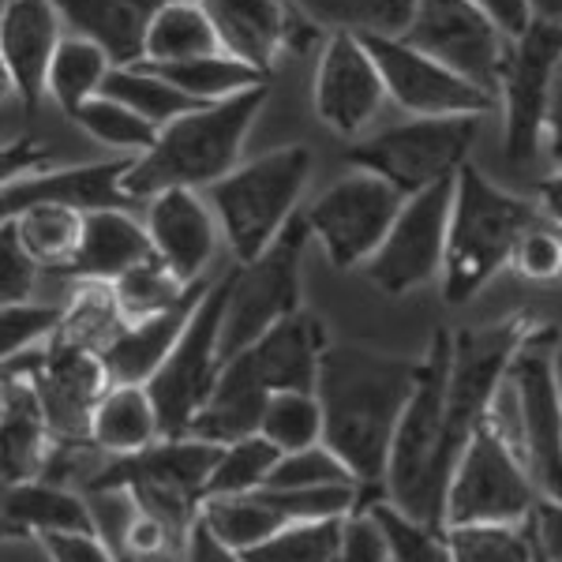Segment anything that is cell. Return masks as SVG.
<instances>
[{"instance_id":"obj_1","label":"cell","mask_w":562,"mask_h":562,"mask_svg":"<svg viewBox=\"0 0 562 562\" xmlns=\"http://www.w3.org/2000/svg\"><path fill=\"white\" fill-rule=\"evenodd\" d=\"M424 360L394 357L368 346H334L323 352L315 397L323 405V442L352 469L360 506L386 498V461L397 424L413 402ZM357 506V510H360Z\"/></svg>"},{"instance_id":"obj_2","label":"cell","mask_w":562,"mask_h":562,"mask_svg":"<svg viewBox=\"0 0 562 562\" xmlns=\"http://www.w3.org/2000/svg\"><path fill=\"white\" fill-rule=\"evenodd\" d=\"M267 94L270 83L248 90V94L225 98V102L203 105L166 124L158 143L143 158H135L132 173L124 180L128 195L147 206L154 195L173 192V188L206 192L217 180H225L233 169L244 166V139L262 113Z\"/></svg>"},{"instance_id":"obj_3","label":"cell","mask_w":562,"mask_h":562,"mask_svg":"<svg viewBox=\"0 0 562 562\" xmlns=\"http://www.w3.org/2000/svg\"><path fill=\"white\" fill-rule=\"evenodd\" d=\"M543 217L540 203L506 192L473 161L454 180L447 262H442V301L450 307L469 304L498 270H510V256L521 233Z\"/></svg>"},{"instance_id":"obj_4","label":"cell","mask_w":562,"mask_h":562,"mask_svg":"<svg viewBox=\"0 0 562 562\" xmlns=\"http://www.w3.org/2000/svg\"><path fill=\"white\" fill-rule=\"evenodd\" d=\"M450 349H454V334L450 330H439L428 341V352L420 357V383H416L409 409H405L402 424H397L383 480V492L390 503L431 525H442V503H447L442 450H447Z\"/></svg>"},{"instance_id":"obj_5","label":"cell","mask_w":562,"mask_h":562,"mask_svg":"<svg viewBox=\"0 0 562 562\" xmlns=\"http://www.w3.org/2000/svg\"><path fill=\"white\" fill-rule=\"evenodd\" d=\"M559 338L562 334L551 323H532L487 416L525 458L540 498L551 503H562V397L555 383Z\"/></svg>"},{"instance_id":"obj_6","label":"cell","mask_w":562,"mask_h":562,"mask_svg":"<svg viewBox=\"0 0 562 562\" xmlns=\"http://www.w3.org/2000/svg\"><path fill=\"white\" fill-rule=\"evenodd\" d=\"M307 177H312V150L289 143L259 154L256 161H244L225 180L206 188L203 195L214 206L233 259H259L281 237V229L296 217Z\"/></svg>"},{"instance_id":"obj_7","label":"cell","mask_w":562,"mask_h":562,"mask_svg":"<svg viewBox=\"0 0 562 562\" xmlns=\"http://www.w3.org/2000/svg\"><path fill=\"white\" fill-rule=\"evenodd\" d=\"M217 458H222V447L195 439V435L161 439L158 447L143 450L135 458H113L87 492H94V487L132 492L139 510L154 514L184 548L188 532H192L199 510L206 503V487H211Z\"/></svg>"},{"instance_id":"obj_8","label":"cell","mask_w":562,"mask_h":562,"mask_svg":"<svg viewBox=\"0 0 562 562\" xmlns=\"http://www.w3.org/2000/svg\"><path fill=\"white\" fill-rule=\"evenodd\" d=\"M484 116H409L405 124L364 135L346 150L352 169L390 180L405 199L447 184L469 161Z\"/></svg>"},{"instance_id":"obj_9","label":"cell","mask_w":562,"mask_h":562,"mask_svg":"<svg viewBox=\"0 0 562 562\" xmlns=\"http://www.w3.org/2000/svg\"><path fill=\"white\" fill-rule=\"evenodd\" d=\"M532 323L537 319L518 312L484 326H465V330L454 334L450 383H447V450H442L447 484L454 476L465 447L473 442V435L492 416L498 390L506 383V371H510L525 334L532 330Z\"/></svg>"},{"instance_id":"obj_10","label":"cell","mask_w":562,"mask_h":562,"mask_svg":"<svg viewBox=\"0 0 562 562\" xmlns=\"http://www.w3.org/2000/svg\"><path fill=\"white\" fill-rule=\"evenodd\" d=\"M312 225L304 214L281 229V237L251 262L229 267V307L222 323V357L233 360L251 349L278 323L301 315V267Z\"/></svg>"},{"instance_id":"obj_11","label":"cell","mask_w":562,"mask_h":562,"mask_svg":"<svg viewBox=\"0 0 562 562\" xmlns=\"http://www.w3.org/2000/svg\"><path fill=\"white\" fill-rule=\"evenodd\" d=\"M540 506V487L514 442L484 424L447 484L442 525H525Z\"/></svg>"},{"instance_id":"obj_12","label":"cell","mask_w":562,"mask_h":562,"mask_svg":"<svg viewBox=\"0 0 562 562\" xmlns=\"http://www.w3.org/2000/svg\"><path fill=\"white\" fill-rule=\"evenodd\" d=\"M225 307H229V270H225V278L211 281L203 304L195 307L188 330L180 334L177 349L169 352V360L147 383L154 394V405H158V413H161V431H166V439H184V435H192L199 409H203L211 390L217 386V375H222V368H225V357H222Z\"/></svg>"},{"instance_id":"obj_13","label":"cell","mask_w":562,"mask_h":562,"mask_svg":"<svg viewBox=\"0 0 562 562\" xmlns=\"http://www.w3.org/2000/svg\"><path fill=\"white\" fill-rule=\"evenodd\" d=\"M405 195L390 180L352 169L304 211L312 240L323 244L334 270H357L375 259L394 229Z\"/></svg>"},{"instance_id":"obj_14","label":"cell","mask_w":562,"mask_h":562,"mask_svg":"<svg viewBox=\"0 0 562 562\" xmlns=\"http://www.w3.org/2000/svg\"><path fill=\"white\" fill-rule=\"evenodd\" d=\"M402 42L498 98L514 38L473 0H416Z\"/></svg>"},{"instance_id":"obj_15","label":"cell","mask_w":562,"mask_h":562,"mask_svg":"<svg viewBox=\"0 0 562 562\" xmlns=\"http://www.w3.org/2000/svg\"><path fill=\"white\" fill-rule=\"evenodd\" d=\"M4 375L31 379L57 442H90L94 413L105 390L113 386L105 360L98 352L65 346L57 338L49 346L26 352V357L4 360Z\"/></svg>"},{"instance_id":"obj_16","label":"cell","mask_w":562,"mask_h":562,"mask_svg":"<svg viewBox=\"0 0 562 562\" xmlns=\"http://www.w3.org/2000/svg\"><path fill=\"white\" fill-rule=\"evenodd\" d=\"M562 65V26L532 20L510 45V60L503 71V143L510 161H532L543 150L548 128L551 83Z\"/></svg>"},{"instance_id":"obj_17","label":"cell","mask_w":562,"mask_h":562,"mask_svg":"<svg viewBox=\"0 0 562 562\" xmlns=\"http://www.w3.org/2000/svg\"><path fill=\"white\" fill-rule=\"evenodd\" d=\"M454 180L405 199L390 237L364 267L368 281L383 289L386 296H409L442 278L450 211H454Z\"/></svg>"},{"instance_id":"obj_18","label":"cell","mask_w":562,"mask_h":562,"mask_svg":"<svg viewBox=\"0 0 562 562\" xmlns=\"http://www.w3.org/2000/svg\"><path fill=\"white\" fill-rule=\"evenodd\" d=\"M364 45L383 71L390 102L409 116H484L498 105V98L431 60L428 53L413 49L409 42L368 34Z\"/></svg>"},{"instance_id":"obj_19","label":"cell","mask_w":562,"mask_h":562,"mask_svg":"<svg viewBox=\"0 0 562 562\" xmlns=\"http://www.w3.org/2000/svg\"><path fill=\"white\" fill-rule=\"evenodd\" d=\"M386 98L383 71L371 60L364 38L360 34H326L312 90L315 113L326 128L346 139H364Z\"/></svg>"},{"instance_id":"obj_20","label":"cell","mask_w":562,"mask_h":562,"mask_svg":"<svg viewBox=\"0 0 562 562\" xmlns=\"http://www.w3.org/2000/svg\"><path fill=\"white\" fill-rule=\"evenodd\" d=\"M222 38L225 53L244 65L259 68L262 76L274 71L281 53L304 57L312 45L326 42L323 26H315L293 0H203Z\"/></svg>"},{"instance_id":"obj_21","label":"cell","mask_w":562,"mask_h":562,"mask_svg":"<svg viewBox=\"0 0 562 562\" xmlns=\"http://www.w3.org/2000/svg\"><path fill=\"white\" fill-rule=\"evenodd\" d=\"M65 42V15L53 0H4L0 8V65L23 109H38L49 90V65Z\"/></svg>"},{"instance_id":"obj_22","label":"cell","mask_w":562,"mask_h":562,"mask_svg":"<svg viewBox=\"0 0 562 562\" xmlns=\"http://www.w3.org/2000/svg\"><path fill=\"white\" fill-rule=\"evenodd\" d=\"M135 158H109L90 161V166H68V169H45V173L12 180L0 188V217H15L26 206L38 203H60L79 214L98 211H135V199L128 195V180Z\"/></svg>"},{"instance_id":"obj_23","label":"cell","mask_w":562,"mask_h":562,"mask_svg":"<svg viewBox=\"0 0 562 562\" xmlns=\"http://www.w3.org/2000/svg\"><path fill=\"white\" fill-rule=\"evenodd\" d=\"M154 240V251L166 262L184 285L203 281V270L211 267L222 240V225H217L214 206L206 203L203 192H188V188H173L161 192L147 203L143 214Z\"/></svg>"},{"instance_id":"obj_24","label":"cell","mask_w":562,"mask_h":562,"mask_svg":"<svg viewBox=\"0 0 562 562\" xmlns=\"http://www.w3.org/2000/svg\"><path fill=\"white\" fill-rule=\"evenodd\" d=\"M53 447H57V439L49 431L34 383L20 375H4V386H0V469H4V487L42 480Z\"/></svg>"},{"instance_id":"obj_25","label":"cell","mask_w":562,"mask_h":562,"mask_svg":"<svg viewBox=\"0 0 562 562\" xmlns=\"http://www.w3.org/2000/svg\"><path fill=\"white\" fill-rule=\"evenodd\" d=\"M154 256L158 251H154L150 229L139 214L98 211L87 214V233L83 244H79V256L60 278L76 281V285H87V281L113 285V281H121L128 270H135L139 262H147Z\"/></svg>"},{"instance_id":"obj_26","label":"cell","mask_w":562,"mask_h":562,"mask_svg":"<svg viewBox=\"0 0 562 562\" xmlns=\"http://www.w3.org/2000/svg\"><path fill=\"white\" fill-rule=\"evenodd\" d=\"M326 349H330V338L323 330V319L301 312L293 319L278 323L270 334H262L256 346L244 349V357L251 360V368L267 383L270 394H281V390L315 394Z\"/></svg>"},{"instance_id":"obj_27","label":"cell","mask_w":562,"mask_h":562,"mask_svg":"<svg viewBox=\"0 0 562 562\" xmlns=\"http://www.w3.org/2000/svg\"><path fill=\"white\" fill-rule=\"evenodd\" d=\"M68 34H83L109 53L116 68L143 65L150 23L173 0H53Z\"/></svg>"},{"instance_id":"obj_28","label":"cell","mask_w":562,"mask_h":562,"mask_svg":"<svg viewBox=\"0 0 562 562\" xmlns=\"http://www.w3.org/2000/svg\"><path fill=\"white\" fill-rule=\"evenodd\" d=\"M206 289H211V281H199L192 285V293L184 296L177 307H169V312L154 315V319H143V323H128L124 326V334L113 341L102 360H105V371L113 383H135V386H147L154 375H158V368L169 360V352L177 349L180 334L188 330V323H192L195 307L203 304Z\"/></svg>"},{"instance_id":"obj_29","label":"cell","mask_w":562,"mask_h":562,"mask_svg":"<svg viewBox=\"0 0 562 562\" xmlns=\"http://www.w3.org/2000/svg\"><path fill=\"white\" fill-rule=\"evenodd\" d=\"M270 390L267 383L256 375L251 360L233 357L225 360L222 375H217V386L211 390L206 405L199 409L192 435L203 442H217V447H229V442L251 439L262 428V413H267Z\"/></svg>"},{"instance_id":"obj_30","label":"cell","mask_w":562,"mask_h":562,"mask_svg":"<svg viewBox=\"0 0 562 562\" xmlns=\"http://www.w3.org/2000/svg\"><path fill=\"white\" fill-rule=\"evenodd\" d=\"M4 537H53V532H98L94 510L83 492L49 484V480H26L4 487Z\"/></svg>"},{"instance_id":"obj_31","label":"cell","mask_w":562,"mask_h":562,"mask_svg":"<svg viewBox=\"0 0 562 562\" xmlns=\"http://www.w3.org/2000/svg\"><path fill=\"white\" fill-rule=\"evenodd\" d=\"M166 439L161 431V413L154 405L150 386L135 383H113L105 390L102 405L94 413L90 442L109 458H135L143 450L158 447Z\"/></svg>"},{"instance_id":"obj_32","label":"cell","mask_w":562,"mask_h":562,"mask_svg":"<svg viewBox=\"0 0 562 562\" xmlns=\"http://www.w3.org/2000/svg\"><path fill=\"white\" fill-rule=\"evenodd\" d=\"M214 53H225V45L217 38V26L203 0H173L150 23L143 65H184V60L214 57Z\"/></svg>"},{"instance_id":"obj_33","label":"cell","mask_w":562,"mask_h":562,"mask_svg":"<svg viewBox=\"0 0 562 562\" xmlns=\"http://www.w3.org/2000/svg\"><path fill=\"white\" fill-rule=\"evenodd\" d=\"M20 233V244L26 248L45 274H65V270L76 262L79 256V244H83L87 233V214L71 211V206L60 203H38V206H26L15 217H8Z\"/></svg>"},{"instance_id":"obj_34","label":"cell","mask_w":562,"mask_h":562,"mask_svg":"<svg viewBox=\"0 0 562 562\" xmlns=\"http://www.w3.org/2000/svg\"><path fill=\"white\" fill-rule=\"evenodd\" d=\"M199 518H203V525L217 540L229 543V548H237V551L259 548V543H267L270 537H278L281 529L293 525L267 487H262V492H251V495L206 498Z\"/></svg>"},{"instance_id":"obj_35","label":"cell","mask_w":562,"mask_h":562,"mask_svg":"<svg viewBox=\"0 0 562 562\" xmlns=\"http://www.w3.org/2000/svg\"><path fill=\"white\" fill-rule=\"evenodd\" d=\"M113 68L116 65L109 60V53L98 42L83 38V34H65L57 57L49 65V83H45V90H49L57 109L71 121L79 109L102 94Z\"/></svg>"},{"instance_id":"obj_36","label":"cell","mask_w":562,"mask_h":562,"mask_svg":"<svg viewBox=\"0 0 562 562\" xmlns=\"http://www.w3.org/2000/svg\"><path fill=\"white\" fill-rule=\"evenodd\" d=\"M293 4L326 34H360V38L368 34L402 38L416 12V0H293Z\"/></svg>"},{"instance_id":"obj_37","label":"cell","mask_w":562,"mask_h":562,"mask_svg":"<svg viewBox=\"0 0 562 562\" xmlns=\"http://www.w3.org/2000/svg\"><path fill=\"white\" fill-rule=\"evenodd\" d=\"M147 68H154V65H147ZM154 71L203 105L225 102V98L248 94V90L270 83V76H262L259 68L244 65V60L233 57V53H214V57L184 60V65H161Z\"/></svg>"},{"instance_id":"obj_38","label":"cell","mask_w":562,"mask_h":562,"mask_svg":"<svg viewBox=\"0 0 562 562\" xmlns=\"http://www.w3.org/2000/svg\"><path fill=\"white\" fill-rule=\"evenodd\" d=\"M124 326H128V319H124L121 304H116L113 285L87 281V285H76L71 301L65 304V323L57 330V341L102 357L124 334Z\"/></svg>"},{"instance_id":"obj_39","label":"cell","mask_w":562,"mask_h":562,"mask_svg":"<svg viewBox=\"0 0 562 562\" xmlns=\"http://www.w3.org/2000/svg\"><path fill=\"white\" fill-rule=\"evenodd\" d=\"M105 98H116L128 109H135L139 116H147L150 124L166 128L177 116L195 113L203 109V102H195L192 94H184L180 87H173L169 79H161L158 71L147 65H128V68H113L102 87Z\"/></svg>"},{"instance_id":"obj_40","label":"cell","mask_w":562,"mask_h":562,"mask_svg":"<svg viewBox=\"0 0 562 562\" xmlns=\"http://www.w3.org/2000/svg\"><path fill=\"white\" fill-rule=\"evenodd\" d=\"M447 543L450 562H540L543 555L532 518L525 525H454Z\"/></svg>"},{"instance_id":"obj_41","label":"cell","mask_w":562,"mask_h":562,"mask_svg":"<svg viewBox=\"0 0 562 562\" xmlns=\"http://www.w3.org/2000/svg\"><path fill=\"white\" fill-rule=\"evenodd\" d=\"M71 121H76L90 139L113 147L121 158H143L161 135L158 124H150L147 116H139L135 109L116 102V98H105V94H98L94 102H87Z\"/></svg>"},{"instance_id":"obj_42","label":"cell","mask_w":562,"mask_h":562,"mask_svg":"<svg viewBox=\"0 0 562 562\" xmlns=\"http://www.w3.org/2000/svg\"><path fill=\"white\" fill-rule=\"evenodd\" d=\"M259 435L270 442V447H278L281 454H296V450L319 447L323 442L319 397L304 394V390H281V394H270Z\"/></svg>"},{"instance_id":"obj_43","label":"cell","mask_w":562,"mask_h":562,"mask_svg":"<svg viewBox=\"0 0 562 562\" xmlns=\"http://www.w3.org/2000/svg\"><path fill=\"white\" fill-rule=\"evenodd\" d=\"M360 510H371V518L379 521L394 562H450V543L442 525L413 518L390 498H375V503L360 506Z\"/></svg>"},{"instance_id":"obj_44","label":"cell","mask_w":562,"mask_h":562,"mask_svg":"<svg viewBox=\"0 0 562 562\" xmlns=\"http://www.w3.org/2000/svg\"><path fill=\"white\" fill-rule=\"evenodd\" d=\"M188 293H192V285H184V281H180L158 256L139 262V267L128 270L121 281H113V296H116V304H121V312L128 323L154 319V315L177 307Z\"/></svg>"},{"instance_id":"obj_45","label":"cell","mask_w":562,"mask_h":562,"mask_svg":"<svg viewBox=\"0 0 562 562\" xmlns=\"http://www.w3.org/2000/svg\"><path fill=\"white\" fill-rule=\"evenodd\" d=\"M278 461H281V450L270 447L262 435L229 442V447H222V458H217V469L211 476V487H206V498L262 492V487L270 484V473H274Z\"/></svg>"},{"instance_id":"obj_46","label":"cell","mask_w":562,"mask_h":562,"mask_svg":"<svg viewBox=\"0 0 562 562\" xmlns=\"http://www.w3.org/2000/svg\"><path fill=\"white\" fill-rule=\"evenodd\" d=\"M341 521H301L281 529L259 548L244 551L248 562H338Z\"/></svg>"},{"instance_id":"obj_47","label":"cell","mask_w":562,"mask_h":562,"mask_svg":"<svg viewBox=\"0 0 562 562\" xmlns=\"http://www.w3.org/2000/svg\"><path fill=\"white\" fill-rule=\"evenodd\" d=\"M267 487H278V492H315V487H360V484L346 461L334 454L326 442H319V447L296 450V454H281Z\"/></svg>"},{"instance_id":"obj_48","label":"cell","mask_w":562,"mask_h":562,"mask_svg":"<svg viewBox=\"0 0 562 562\" xmlns=\"http://www.w3.org/2000/svg\"><path fill=\"white\" fill-rule=\"evenodd\" d=\"M60 323H65V304H0V352H4V360L49 346Z\"/></svg>"},{"instance_id":"obj_49","label":"cell","mask_w":562,"mask_h":562,"mask_svg":"<svg viewBox=\"0 0 562 562\" xmlns=\"http://www.w3.org/2000/svg\"><path fill=\"white\" fill-rule=\"evenodd\" d=\"M510 270L529 285H555L562 278V225L543 214L532 229H525L510 256Z\"/></svg>"},{"instance_id":"obj_50","label":"cell","mask_w":562,"mask_h":562,"mask_svg":"<svg viewBox=\"0 0 562 562\" xmlns=\"http://www.w3.org/2000/svg\"><path fill=\"white\" fill-rule=\"evenodd\" d=\"M45 270L26 256L15 225L0 222V304H26L34 301V289Z\"/></svg>"},{"instance_id":"obj_51","label":"cell","mask_w":562,"mask_h":562,"mask_svg":"<svg viewBox=\"0 0 562 562\" xmlns=\"http://www.w3.org/2000/svg\"><path fill=\"white\" fill-rule=\"evenodd\" d=\"M338 562H394L390 559L383 529L371 518V510H352L349 518L341 521Z\"/></svg>"},{"instance_id":"obj_52","label":"cell","mask_w":562,"mask_h":562,"mask_svg":"<svg viewBox=\"0 0 562 562\" xmlns=\"http://www.w3.org/2000/svg\"><path fill=\"white\" fill-rule=\"evenodd\" d=\"M38 543L49 562H116L113 548L98 532H53Z\"/></svg>"},{"instance_id":"obj_53","label":"cell","mask_w":562,"mask_h":562,"mask_svg":"<svg viewBox=\"0 0 562 562\" xmlns=\"http://www.w3.org/2000/svg\"><path fill=\"white\" fill-rule=\"evenodd\" d=\"M0 161H4V184L53 169L49 166V150L38 147V139H12V143H4V158H0Z\"/></svg>"},{"instance_id":"obj_54","label":"cell","mask_w":562,"mask_h":562,"mask_svg":"<svg viewBox=\"0 0 562 562\" xmlns=\"http://www.w3.org/2000/svg\"><path fill=\"white\" fill-rule=\"evenodd\" d=\"M180 559H184V562H248V559H244V551L217 540L214 532L203 525V518H199L192 525V532H188L184 555H180Z\"/></svg>"},{"instance_id":"obj_55","label":"cell","mask_w":562,"mask_h":562,"mask_svg":"<svg viewBox=\"0 0 562 562\" xmlns=\"http://www.w3.org/2000/svg\"><path fill=\"white\" fill-rule=\"evenodd\" d=\"M473 4L484 8L492 20L503 26L510 38L525 34V26L532 23V0H473Z\"/></svg>"},{"instance_id":"obj_56","label":"cell","mask_w":562,"mask_h":562,"mask_svg":"<svg viewBox=\"0 0 562 562\" xmlns=\"http://www.w3.org/2000/svg\"><path fill=\"white\" fill-rule=\"evenodd\" d=\"M543 154L551 169H562V65L551 83V105H548V128H543Z\"/></svg>"},{"instance_id":"obj_57","label":"cell","mask_w":562,"mask_h":562,"mask_svg":"<svg viewBox=\"0 0 562 562\" xmlns=\"http://www.w3.org/2000/svg\"><path fill=\"white\" fill-rule=\"evenodd\" d=\"M540 211L562 225V169H551V177L540 180Z\"/></svg>"},{"instance_id":"obj_58","label":"cell","mask_w":562,"mask_h":562,"mask_svg":"<svg viewBox=\"0 0 562 562\" xmlns=\"http://www.w3.org/2000/svg\"><path fill=\"white\" fill-rule=\"evenodd\" d=\"M532 20L562 26V0H532Z\"/></svg>"},{"instance_id":"obj_59","label":"cell","mask_w":562,"mask_h":562,"mask_svg":"<svg viewBox=\"0 0 562 562\" xmlns=\"http://www.w3.org/2000/svg\"><path fill=\"white\" fill-rule=\"evenodd\" d=\"M555 383H559V397H562V338L555 346Z\"/></svg>"},{"instance_id":"obj_60","label":"cell","mask_w":562,"mask_h":562,"mask_svg":"<svg viewBox=\"0 0 562 562\" xmlns=\"http://www.w3.org/2000/svg\"><path fill=\"white\" fill-rule=\"evenodd\" d=\"M540 562H551V559H548V551H543V555H540Z\"/></svg>"}]
</instances>
